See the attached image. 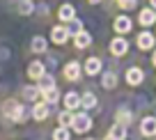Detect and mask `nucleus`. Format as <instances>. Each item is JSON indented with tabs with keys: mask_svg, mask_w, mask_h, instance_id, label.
Returning a JSON list of instances; mask_svg holds the SVG:
<instances>
[{
	"mask_svg": "<svg viewBox=\"0 0 156 140\" xmlns=\"http://www.w3.org/2000/svg\"><path fill=\"white\" fill-rule=\"evenodd\" d=\"M71 126H73V131H78V133H85V131L92 126V120H90L87 115H73Z\"/></svg>",
	"mask_w": 156,
	"mask_h": 140,
	"instance_id": "nucleus-1",
	"label": "nucleus"
},
{
	"mask_svg": "<svg viewBox=\"0 0 156 140\" xmlns=\"http://www.w3.org/2000/svg\"><path fill=\"white\" fill-rule=\"evenodd\" d=\"M142 78H145V71L138 69V67H133V69H129V71H126V83H129V85H140Z\"/></svg>",
	"mask_w": 156,
	"mask_h": 140,
	"instance_id": "nucleus-2",
	"label": "nucleus"
},
{
	"mask_svg": "<svg viewBox=\"0 0 156 140\" xmlns=\"http://www.w3.org/2000/svg\"><path fill=\"white\" fill-rule=\"evenodd\" d=\"M5 113H7V117H9V120H21V117H23V108H21L19 103H14V101H7Z\"/></svg>",
	"mask_w": 156,
	"mask_h": 140,
	"instance_id": "nucleus-3",
	"label": "nucleus"
},
{
	"mask_svg": "<svg viewBox=\"0 0 156 140\" xmlns=\"http://www.w3.org/2000/svg\"><path fill=\"white\" fill-rule=\"evenodd\" d=\"M110 51L115 55H124L129 51V44H126V39H122V37H117V39H112V44H110Z\"/></svg>",
	"mask_w": 156,
	"mask_h": 140,
	"instance_id": "nucleus-4",
	"label": "nucleus"
},
{
	"mask_svg": "<svg viewBox=\"0 0 156 140\" xmlns=\"http://www.w3.org/2000/svg\"><path fill=\"white\" fill-rule=\"evenodd\" d=\"M140 131H142V135H156V117H145Z\"/></svg>",
	"mask_w": 156,
	"mask_h": 140,
	"instance_id": "nucleus-5",
	"label": "nucleus"
},
{
	"mask_svg": "<svg viewBox=\"0 0 156 140\" xmlns=\"http://www.w3.org/2000/svg\"><path fill=\"white\" fill-rule=\"evenodd\" d=\"M58 16L62 21H69V23H71V21L76 19V9H73L71 5H62V7H60V12H58Z\"/></svg>",
	"mask_w": 156,
	"mask_h": 140,
	"instance_id": "nucleus-6",
	"label": "nucleus"
},
{
	"mask_svg": "<svg viewBox=\"0 0 156 140\" xmlns=\"http://www.w3.org/2000/svg\"><path fill=\"white\" fill-rule=\"evenodd\" d=\"M28 76L30 78H41V76H44V64H41V62H32L28 67Z\"/></svg>",
	"mask_w": 156,
	"mask_h": 140,
	"instance_id": "nucleus-7",
	"label": "nucleus"
},
{
	"mask_svg": "<svg viewBox=\"0 0 156 140\" xmlns=\"http://www.w3.org/2000/svg\"><path fill=\"white\" fill-rule=\"evenodd\" d=\"M85 71H87L90 76H94V74H99V71H101V62H99L97 58H90L87 62H85Z\"/></svg>",
	"mask_w": 156,
	"mask_h": 140,
	"instance_id": "nucleus-8",
	"label": "nucleus"
},
{
	"mask_svg": "<svg viewBox=\"0 0 156 140\" xmlns=\"http://www.w3.org/2000/svg\"><path fill=\"white\" fill-rule=\"evenodd\" d=\"M78 74H80V67H78V62H69L67 67H64V76L71 78V81H76Z\"/></svg>",
	"mask_w": 156,
	"mask_h": 140,
	"instance_id": "nucleus-9",
	"label": "nucleus"
},
{
	"mask_svg": "<svg viewBox=\"0 0 156 140\" xmlns=\"http://www.w3.org/2000/svg\"><path fill=\"white\" fill-rule=\"evenodd\" d=\"M138 46H140V48H151V46H154V34L142 32L140 37H138Z\"/></svg>",
	"mask_w": 156,
	"mask_h": 140,
	"instance_id": "nucleus-10",
	"label": "nucleus"
},
{
	"mask_svg": "<svg viewBox=\"0 0 156 140\" xmlns=\"http://www.w3.org/2000/svg\"><path fill=\"white\" fill-rule=\"evenodd\" d=\"M115 30H117V32H129V30H131V21H129V16H119V19L115 21Z\"/></svg>",
	"mask_w": 156,
	"mask_h": 140,
	"instance_id": "nucleus-11",
	"label": "nucleus"
},
{
	"mask_svg": "<svg viewBox=\"0 0 156 140\" xmlns=\"http://www.w3.org/2000/svg\"><path fill=\"white\" fill-rule=\"evenodd\" d=\"M67 34H69V30L58 25V28H53V41L55 44H64V41H67Z\"/></svg>",
	"mask_w": 156,
	"mask_h": 140,
	"instance_id": "nucleus-12",
	"label": "nucleus"
},
{
	"mask_svg": "<svg viewBox=\"0 0 156 140\" xmlns=\"http://www.w3.org/2000/svg\"><path fill=\"white\" fill-rule=\"evenodd\" d=\"M32 115H34V120H46V115H48V106H46V103H37V106L32 108Z\"/></svg>",
	"mask_w": 156,
	"mask_h": 140,
	"instance_id": "nucleus-13",
	"label": "nucleus"
},
{
	"mask_svg": "<svg viewBox=\"0 0 156 140\" xmlns=\"http://www.w3.org/2000/svg\"><path fill=\"white\" fill-rule=\"evenodd\" d=\"M64 106H67L69 110H71V108H78V106H80V97L73 94V92H69L67 97H64Z\"/></svg>",
	"mask_w": 156,
	"mask_h": 140,
	"instance_id": "nucleus-14",
	"label": "nucleus"
},
{
	"mask_svg": "<svg viewBox=\"0 0 156 140\" xmlns=\"http://www.w3.org/2000/svg\"><path fill=\"white\" fill-rule=\"evenodd\" d=\"M154 21H156V14H154L151 9H142V12H140V23H142V25H151Z\"/></svg>",
	"mask_w": 156,
	"mask_h": 140,
	"instance_id": "nucleus-15",
	"label": "nucleus"
},
{
	"mask_svg": "<svg viewBox=\"0 0 156 140\" xmlns=\"http://www.w3.org/2000/svg\"><path fill=\"white\" fill-rule=\"evenodd\" d=\"M110 135L115 140H124V138H126V126H124V124H115L112 131H110Z\"/></svg>",
	"mask_w": 156,
	"mask_h": 140,
	"instance_id": "nucleus-16",
	"label": "nucleus"
},
{
	"mask_svg": "<svg viewBox=\"0 0 156 140\" xmlns=\"http://www.w3.org/2000/svg\"><path fill=\"white\" fill-rule=\"evenodd\" d=\"M80 106H83V108H94V106H97V97H94L92 92L83 94V99H80Z\"/></svg>",
	"mask_w": 156,
	"mask_h": 140,
	"instance_id": "nucleus-17",
	"label": "nucleus"
},
{
	"mask_svg": "<svg viewBox=\"0 0 156 140\" xmlns=\"http://www.w3.org/2000/svg\"><path fill=\"white\" fill-rule=\"evenodd\" d=\"M32 51L44 53V51H46V39H44V37H34V39H32Z\"/></svg>",
	"mask_w": 156,
	"mask_h": 140,
	"instance_id": "nucleus-18",
	"label": "nucleus"
},
{
	"mask_svg": "<svg viewBox=\"0 0 156 140\" xmlns=\"http://www.w3.org/2000/svg\"><path fill=\"white\" fill-rule=\"evenodd\" d=\"M53 87H55V81L44 74V76H41V83H39V90L44 92V90H53Z\"/></svg>",
	"mask_w": 156,
	"mask_h": 140,
	"instance_id": "nucleus-19",
	"label": "nucleus"
},
{
	"mask_svg": "<svg viewBox=\"0 0 156 140\" xmlns=\"http://www.w3.org/2000/svg\"><path fill=\"white\" fill-rule=\"evenodd\" d=\"M87 44H90V34L87 32H78L76 34V46H78V48H85Z\"/></svg>",
	"mask_w": 156,
	"mask_h": 140,
	"instance_id": "nucleus-20",
	"label": "nucleus"
},
{
	"mask_svg": "<svg viewBox=\"0 0 156 140\" xmlns=\"http://www.w3.org/2000/svg\"><path fill=\"white\" fill-rule=\"evenodd\" d=\"M101 83H103V87H115V83H117V78H115V74H112V71H108V74H103V78H101Z\"/></svg>",
	"mask_w": 156,
	"mask_h": 140,
	"instance_id": "nucleus-21",
	"label": "nucleus"
},
{
	"mask_svg": "<svg viewBox=\"0 0 156 140\" xmlns=\"http://www.w3.org/2000/svg\"><path fill=\"white\" fill-rule=\"evenodd\" d=\"M53 140H69V131H67V126H60V129H55Z\"/></svg>",
	"mask_w": 156,
	"mask_h": 140,
	"instance_id": "nucleus-22",
	"label": "nucleus"
},
{
	"mask_svg": "<svg viewBox=\"0 0 156 140\" xmlns=\"http://www.w3.org/2000/svg\"><path fill=\"white\" fill-rule=\"evenodd\" d=\"M44 97H46V101H48V103H55L60 99V94H58V90L53 87V90H44Z\"/></svg>",
	"mask_w": 156,
	"mask_h": 140,
	"instance_id": "nucleus-23",
	"label": "nucleus"
},
{
	"mask_svg": "<svg viewBox=\"0 0 156 140\" xmlns=\"http://www.w3.org/2000/svg\"><path fill=\"white\" fill-rule=\"evenodd\" d=\"M131 122V113L129 110H119L117 113V124H129Z\"/></svg>",
	"mask_w": 156,
	"mask_h": 140,
	"instance_id": "nucleus-24",
	"label": "nucleus"
},
{
	"mask_svg": "<svg viewBox=\"0 0 156 140\" xmlns=\"http://www.w3.org/2000/svg\"><path fill=\"white\" fill-rule=\"evenodd\" d=\"M73 122V115H71V110H67V113H62L60 115V126H69Z\"/></svg>",
	"mask_w": 156,
	"mask_h": 140,
	"instance_id": "nucleus-25",
	"label": "nucleus"
},
{
	"mask_svg": "<svg viewBox=\"0 0 156 140\" xmlns=\"http://www.w3.org/2000/svg\"><path fill=\"white\" fill-rule=\"evenodd\" d=\"M23 94H25V99H30V101H34V99H37V94H39V92L34 90V87H25V92H23Z\"/></svg>",
	"mask_w": 156,
	"mask_h": 140,
	"instance_id": "nucleus-26",
	"label": "nucleus"
},
{
	"mask_svg": "<svg viewBox=\"0 0 156 140\" xmlns=\"http://www.w3.org/2000/svg\"><path fill=\"white\" fill-rule=\"evenodd\" d=\"M19 9H21V14H30V12H32V5H30L28 0H23V2L19 5Z\"/></svg>",
	"mask_w": 156,
	"mask_h": 140,
	"instance_id": "nucleus-27",
	"label": "nucleus"
},
{
	"mask_svg": "<svg viewBox=\"0 0 156 140\" xmlns=\"http://www.w3.org/2000/svg\"><path fill=\"white\" fill-rule=\"evenodd\" d=\"M71 32H73V34H78V32H83V30H80V23H78L76 19H73V21H71V25H69V34H71Z\"/></svg>",
	"mask_w": 156,
	"mask_h": 140,
	"instance_id": "nucleus-28",
	"label": "nucleus"
},
{
	"mask_svg": "<svg viewBox=\"0 0 156 140\" xmlns=\"http://www.w3.org/2000/svg\"><path fill=\"white\" fill-rule=\"evenodd\" d=\"M119 7H124V9H131V7H136V0H119Z\"/></svg>",
	"mask_w": 156,
	"mask_h": 140,
	"instance_id": "nucleus-29",
	"label": "nucleus"
},
{
	"mask_svg": "<svg viewBox=\"0 0 156 140\" xmlns=\"http://www.w3.org/2000/svg\"><path fill=\"white\" fill-rule=\"evenodd\" d=\"M151 7H156V0H151Z\"/></svg>",
	"mask_w": 156,
	"mask_h": 140,
	"instance_id": "nucleus-30",
	"label": "nucleus"
},
{
	"mask_svg": "<svg viewBox=\"0 0 156 140\" xmlns=\"http://www.w3.org/2000/svg\"><path fill=\"white\" fill-rule=\"evenodd\" d=\"M106 140H115V138H112V135H108V138H106Z\"/></svg>",
	"mask_w": 156,
	"mask_h": 140,
	"instance_id": "nucleus-31",
	"label": "nucleus"
},
{
	"mask_svg": "<svg viewBox=\"0 0 156 140\" xmlns=\"http://www.w3.org/2000/svg\"><path fill=\"white\" fill-rule=\"evenodd\" d=\"M154 64H156V53H154Z\"/></svg>",
	"mask_w": 156,
	"mask_h": 140,
	"instance_id": "nucleus-32",
	"label": "nucleus"
},
{
	"mask_svg": "<svg viewBox=\"0 0 156 140\" xmlns=\"http://www.w3.org/2000/svg\"><path fill=\"white\" fill-rule=\"evenodd\" d=\"M90 2H99V0H90Z\"/></svg>",
	"mask_w": 156,
	"mask_h": 140,
	"instance_id": "nucleus-33",
	"label": "nucleus"
}]
</instances>
